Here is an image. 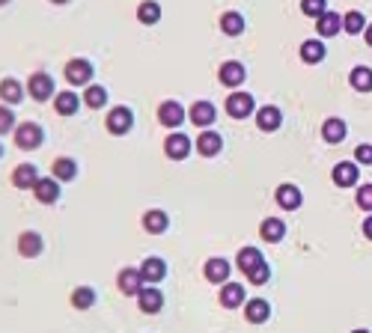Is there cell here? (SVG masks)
Listing matches in <instances>:
<instances>
[{"label":"cell","instance_id":"cell-1","mask_svg":"<svg viewBox=\"0 0 372 333\" xmlns=\"http://www.w3.org/2000/svg\"><path fill=\"white\" fill-rule=\"evenodd\" d=\"M42 140H45V134L36 122H21L19 128H15V143H19V149H24V152L27 149H39Z\"/></svg>","mask_w":372,"mask_h":333},{"label":"cell","instance_id":"cell-2","mask_svg":"<svg viewBox=\"0 0 372 333\" xmlns=\"http://www.w3.org/2000/svg\"><path fill=\"white\" fill-rule=\"evenodd\" d=\"M253 110H257V102H253V95H247V92H232L227 98V113L232 120H247Z\"/></svg>","mask_w":372,"mask_h":333},{"label":"cell","instance_id":"cell-3","mask_svg":"<svg viewBox=\"0 0 372 333\" xmlns=\"http://www.w3.org/2000/svg\"><path fill=\"white\" fill-rule=\"evenodd\" d=\"M66 80L75 83V87L90 83L93 80V63L90 60H69L66 63Z\"/></svg>","mask_w":372,"mask_h":333},{"label":"cell","instance_id":"cell-4","mask_svg":"<svg viewBox=\"0 0 372 333\" xmlns=\"http://www.w3.org/2000/svg\"><path fill=\"white\" fill-rule=\"evenodd\" d=\"M27 90H30V95L36 98V102H45V98L54 95V78H51L48 72H36V75H30V80H27Z\"/></svg>","mask_w":372,"mask_h":333},{"label":"cell","instance_id":"cell-5","mask_svg":"<svg viewBox=\"0 0 372 333\" xmlns=\"http://www.w3.org/2000/svg\"><path fill=\"white\" fill-rule=\"evenodd\" d=\"M108 131L110 134H128L131 131V125H134V116H131V110L128 107H113L110 113H108Z\"/></svg>","mask_w":372,"mask_h":333},{"label":"cell","instance_id":"cell-6","mask_svg":"<svg viewBox=\"0 0 372 333\" xmlns=\"http://www.w3.org/2000/svg\"><path fill=\"white\" fill-rule=\"evenodd\" d=\"M140 277H143L146 286H152V282H161V280L167 277V265H164V259H158V256L143 259V265H140Z\"/></svg>","mask_w":372,"mask_h":333},{"label":"cell","instance_id":"cell-7","mask_svg":"<svg viewBox=\"0 0 372 333\" xmlns=\"http://www.w3.org/2000/svg\"><path fill=\"white\" fill-rule=\"evenodd\" d=\"M158 122L167 125V128H179L185 122V107L179 102H164L158 107Z\"/></svg>","mask_w":372,"mask_h":333},{"label":"cell","instance_id":"cell-8","mask_svg":"<svg viewBox=\"0 0 372 333\" xmlns=\"http://www.w3.org/2000/svg\"><path fill=\"white\" fill-rule=\"evenodd\" d=\"M33 194H36V199H39V203H45V206L57 203V199H60V185H57V179H54V176L39 179L36 185H33Z\"/></svg>","mask_w":372,"mask_h":333},{"label":"cell","instance_id":"cell-9","mask_svg":"<svg viewBox=\"0 0 372 333\" xmlns=\"http://www.w3.org/2000/svg\"><path fill=\"white\" fill-rule=\"evenodd\" d=\"M116 286H120V292L123 295H140V289L146 286L143 282V277H140V271H134V268H125V271H120V277H116Z\"/></svg>","mask_w":372,"mask_h":333},{"label":"cell","instance_id":"cell-10","mask_svg":"<svg viewBox=\"0 0 372 333\" xmlns=\"http://www.w3.org/2000/svg\"><path fill=\"white\" fill-rule=\"evenodd\" d=\"M164 152H167V158H173V161L188 158L191 155V140L185 134H170L164 140Z\"/></svg>","mask_w":372,"mask_h":333},{"label":"cell","instance_id":"cell-11","mask_svg":"<svg viewBox=\"0 0 372 333\" xmlns=\"http://www.w3.org/2000/svg\"><path fill=\"white\" fill-rule=\"evenodd\" d=\"M138 304H140L143 312L155 315V312H161V307H164V295H161L155 286H143L140 295H138Z\"/></svg>","mask_w":372,"mask_h":333},{"label":"cell","instance_id":"cell-12","mask_svg":"<svg viewBox=\"0 0 372 333\" xmlns=\"http://www.w3.org/2000/svg\"><path fill=\"white\" fill-rule=\"evenodd\" d=\"M217 78H221L224 87H239V83H244L247 72H244V65H242V63L229 60V63H224V65H221V72H217Z\"/></svg>","mask_w":372,"mask_h":333},{"label":"cell","instance_id":"cell-13","mask_svg":"<svg viewBox=\"0 0 372 333\" xmlns=\"http://www.w3.org/2000/svg\"><path fill=\"white\" fill-rule=\"evenodd\" d=\"M244 319L253 324H262L272 319V307H268V301H262V297H253V301L244 304Z\"/></svg>","mask_w":372,"mask_h":333},{"label":"cell","instance_id":"cell-14","mask_svg":"<svg viewBox=\"0 0 372 333\" xmlns=\"http://www.w3.org/2000/svg\"><path fill=\"white\" fill-rule=\"evenodd\" d=\"M334 185H340V188H351L354 181H358V164H351V161H343V164H336L334 166Z\"/></svg>","mask_w":372,"mask_h":333},{"label":"cell","instance_id":"cell-15","mask_svg":"<svg viewBox=\"0 0 372 333\" xmlns=\"http://www.w3.org/2000/svg\"><path fill=\"white\" fill-rule=\"evenodd\" d=\"M301 203H304L301 188H295V185H280V188H277V206H280V208L295 211V208H301Z\"/></svg>","mask_w":372,"mask_h":333},{"label":"cell","instance_id":"cell-16","mask_svg":"<svg viewBox=\"0 0 372 333\" xmlns=\"http://www.w3.org/2000/svg\"><path fill=\"white\" fill-rule=\"evenodd\" d=\"M224 149V140H221V134H215V131H202V134L197 137V152L200 155H206V158H212V155H217Z\"/></svg>","mask_w":372,"mask_h":333},{"label":"cell","instance_id":"cell-17","mask_svg":"<svg viewBox=\"0 0 372 333\" xmlns=\"http://www.w3.org/2000/svg\"><path fill=\"white\" fill-rule=\"evenodd\" d=\"M215 120H217L215 105H209V102H194V105H191V122H194V125L209 128Z\"/></svg>","mask_w":372,"mask_h":333},{"label":"cell","instance_id":"cell-18","mask_svg":"<svg viewBox=\"0 0 372 333\" xmlns=\"http://www.w3.org/2000/svg\"><path fill=\"white\" fill-rule=\"evenodd\" d=\"M257 125H259V131H277L280 125H283V113L277 110V107H259L257 110Z\"/></svg>","mask_w":372,"mask_h":333},{"label":"cell","instance_id":"cell-19","mask_svg":"<svg viewBox=\"0 0 372 333\" xmlns=\"http://www.w3.org/2000/svg\"><path fill=\"white\" fill-rule=\"evenodd\" d=\"M39 181V170L33 164H21V166H15V173H12V185L15 188H30Z\"/></svg>","mask_w":372,"mask_h":333},{"label":"cell","instance_id":"cell-20","mask_svg":"<svg viewBox=\"0 0 372 333\" xmlns=\"http://www.w3.org/2000/svg\"><path fill=\"white\" fill-rule=\"evenodd\" d=\"M19 253H21L24 259H33V256L42 253V236H39V232H21V238H19Z\"/></svg>","mask_w":372,"mask_h":333},{"label":"cell","instance_id":"cell-21","mask_svg":"<svg viewBox=\"0 0 372 333\" xmlns=\"http://www.w3.org/2000/svg\"><path fill=\"white\" fill-rule=\"evenodd\" d=\"M340 27H343V18L336 12H325V15H319L316 18V30H319V36H336L340 33Z\"/></svg>","mask_w":372,"mask_h":333},{"label":"cell","instance_id":"cell-22","mask_svg":"<svg viewBox=\"0 0 372 333\" xmlns=\"http://www.w3.org/2000/svg\"><path fill=\"white\" fill-rule=\"evenodd\" d=\"M221 304L227 310H235L244 304V286H239V282H227V286H221Z\"/></svg>","mask_w":372,"mask_h":333},{"label":"cell","instance_id":"cell-23","mask_svg":"<svg viewBox=\"0 0 372 333\" xmlns=\"http://www.w3.org/2000/svg\"><path fill=\"white\" fill-rule=\"evenodd\" d=\"M325 54H328V51H325V42H322V39H307V42L301 45V60L310 63V65H313V63H322Z\"/></svg>","mask_w":372,"mask_h":333},{"label":"cell","instance_id":"cell-24","mask_svg":"<svg viewBox=\"0 0 372 333\" xmlns=\"http://www.w3.org/2000/svg\"><path fill=\"white\" fill-rule=\"evenodd\" d=\"M259 236H262L265 241L277 244V241H283V236H286V223H283L280 218H268V221H262V226H259Z\"/></svg>","mask_w":372,"mask_h":333},{"label":"cell","instance_id":"cell-25","mask_svg":"<svg viewBox=\"0 0 372 333\" xmlns=\"http://www.w3.org/2000/svg\"><path fill=\"white\" fill-rule=\"evenodd\" d=\"M227 277H229V262L227 259H209L206 262V280L209 282H227Z\"/></svg>","mask_w":372,"mask_h":333},{"label":"cell","instance_id":"cell-26","mask_svg":"<svg viewBox=\"0 0 372 333\" xmlns=\"http://www.w3.org/2000/svg\"><path fill=\"white\" fill-rule=\"evenodd\" d=\"M0 98H4L6 105H19L21 98H24V90H21V83L15 80V78H6V80H0Z\"/></svg>","mask_w":372,"mask_h":333},{"label":"cell","instance_id":"cell-27","mask_svg":"<svg viewBox=\"0 0 372 333\" xmlns=\"http://www.w3.org/2000/svg\"><path fill=\"white\" fill-rule=\"evenodd\" d=\"M51 176L60 179V181H72L78 176V164L72 158H57L54 166H51Z\"/></svg>","mask_w":372,"mask_h":333},{"label":"cell","instance_id":"cell-28","mask_svg":"<svg viewBox=\"0 0 372 333\" xmlns=\"http://www.w3.org/2000/svg\"><path fill=\"white\" fill-rule=\"evenodd\" d=\"M167 226H170V218H167L161 208L143 214V229H146V232H155V236H158V232H164Z\"/></svg>","mask_w":372,"mask_h":333},{"label":"cell","instance_id":"cell-29","mask_svg":"<svg viewBox=\"0 0 372 333\" xmlns=\"http://www.w3.org/2000/svg\"><path fill=\"white\" fill-rule=\"evenodd\" d=\"M221 30L227 33V36H242V33H244V15H239V12H224V15H221Z\"/></svg>","mask_w":372,"mask_h":333},{"label":"cell","instance_id":"cell-30","mask_svg":"<svg viewBox=\"0 0 372 333\" xmlns=\"http://www.w3.org/2000/svg\"><path fill=\"white\" fill-rule=\"evenodd\" d=\"M346 122L343 120H325V125H322V137L328 140V143H343V137H346Z\"/></svg>","mask_w":372,"mask_h":333},{"label":"cell","instance_id":"cell-31","mask_svg":"<svg viewBox=\"0 0 372 333\" xmlns=\"http://www.w3.org/2000/svg\"><path fill=\"white\" fill-rule=\"evenodd\" d=\"M78 105H81V98H78L75 92H60V95H54V107H57L60 116L78 113Z\"/></svg>","mask_w":372,"mask_h":333},{"label":"cell","instance_id":"cell-32","mask_svg":"<svg viewBox=\"0 0 372 333\" xmlns=\"http://www.w3.org/2000/svg\"><path fill=\"white\" fill-rule=\"evenodd\" d=\"M351 87L358 92H372V69H366V65H358V69H351Z\"/></svg>","mask_w":372,"mask_h":333},{"label":"cell","instance_id":"cell-33","mask_svg":"<svg viewBox=\"0 0 372 333\" xmlns=\"http://www.w3.org/2000/svg\"><path fill=\"white\" fill-rule=\"evenodd\" d=\"M158 18H161V6L155 4V0H143V4L138 6V21L140 24H158Z\"/></svg>","mask_w":372,"mask_h":333},{"label":"cell","instance_id":"cell-34","mask_svg":"<svg viewBox=\"0 0 372 333\" xmlns=\"http://www.w3.org/2000/svg\"><path fill=\"white\" fill-rule=\"evenodd\" d=\"M265 259H262V253H259V250L257 247H242L239 250V268L247 274V271H253V268H257V265H262Z\"/></svg>","mask_w":372,"mask_h":333},{"label":"cell","instance_id":"cell-35","mask_svg":"<svg viewBox=\"0 0 372 333\" xmlns=\"http://www.w3.org/2000/svg\"><path fill=\"white\" fill-rule=\"evenodd\" d=\"M93 304H95V292L90 286H78L72 292V307L75 310H93Z\"/></svg>","mask_w":372,"mask_h":333},{"label":"cell","instance_id":"cell-36","mask_svg":"<svg viewBox=\"0 0 372 333\" xmlns=\"http://www.w3.org/2000/svg\"><path fill=\"white\" fill-rule=\"evenodd\" d=\"M83 105L98 110V107H105L108 105V90L105 87H90L87 92H83Z\"/></svg>","mask_w":372,"mask_h":333},{"label":"cell","instance_id":"cell-37","mask_svg":"<svg viewBox=\"0 0 372 333\" xmlns=\"http://www.w3.org/2000/svg\"><path fill=\"white\" fill-rule=\"evenodd\" d=\"M363 15L358 12V9H351V12H346L343 15V30L346 33H351V36H358V33H363Z\"/></svg>","mask_w":372,"mask_h":333},{"label":"cell","instance_id":"cell-38","mask_svg":"<svg viewBox=\"0 0 372 333\" xmlns=\"http://www.w3.org/2000/svg\"><path fill=\"white\" fill-rule=\"evenodd\" d=\"M301 12L310 15V18H319V15L328 12V0H301Z\"/></svg>","mask_w":372,"mask_h":333},{"label":"cell","instance_id":"cell-39","mask_svg":"<svg viewBox=\"0 0 372 333\" xmlns=\"http://www.w3.org/2000/svg\"><path fill=\"white\" fill-rule=\"evenodd\" d=\"M268 274H272V271H268V262H262L253 271H247V280L253 282V286H262V282H268Z\"/></svg>","mask_w":372,"mask_h":333},{"label":"cell","instance_id":"cell-40","mask_svg":"<svg viewBox=\"0 0 372 333\" xmlns=\"http://www.w3.org/2000/svg\"><path fill=\"white\" fill-rule=\"evenodd\" d=\"M15 128V116H12V110L6 107V105H0V134H6V131H12Z\"/></svg>","mask_w":372,"mask_h":333},{"label":"cell","instance_id":"cell-41","mask_svg":"<svg viewBox=\"0 0 372 333\" xmlns=\"http://www.w3.org/2000/svg\"><path fill=\"white\" fill-rule=\"evenodd\" d=\"M358 206H361L363 211H372V185H363V188L358 191Z\"/></svg>","mask_w":372,"mask_h":333},{"label":"cell","instance_id":"cell-42","mask_svg":"<svg viewBox=\"0 0 372 333\" xmlns=\"http://www.w3.org/2000/svg\"><path fill=\"white\" fill-rule=\"evenodd\" d=\"M354 161H358V164H372V146L363 143V146L354 149Z\"/></svg>","mask_w":372,"mask_h":333},{"label":"cell","instance_id":"cell-43","mask_svg":"<svg viewBox=\"0 0 372 333\" xmlns=\"http://www.w3.org/2000/svg\"><path fill=\"white\" fill-rule=\"evenodd\" d=\"M363 236L372 241V218H366V221H363Z\"/></svg>","mask_w":372,"mask_h":333},{"label":"cell","instance_id":"cell-44","mask_svg":"<svg viewBox=\"0 0 372 333\" xmlns=\"http://www.w3.org/2000/svg\"><path fill=\"white\" fill-rule=\"evenodd\" d=\"M366 42H369V48H372V24L366 27Z\"/></svg>","mask_w":372,"mask_h":333},{"label":"cell","instance_id":"cell-45","mask_svg":"<svg viewBox=\"0 0 372 333\" xmlns=\"http://www.w3.org/2000/svg\"><path fill=\"white\" fill-rule=\"evenodd\" d=\"M51 4H69V0H51Z\"/></svg>","mask_w":372,"mask_h":333},{"label":"cell","instance_id":"cell-46","mask_svg":"<svg viewBox=\"0 0 372 333\" xmlns=\"http://www.w3.org/2000/svg\"><path fill=\"white\" fill-rule=\"evenodd\" d=\"M6 4H9V0H0V6H6Z\"/></svg>","mask_w":372,"mask_h":333},{"label":"cell","instance_id":"cell-47","mask_svg":"<svg viewBox=\"0 0 372 333\" xmlns=\"http://www.w3.org/2000/svg\"><path fill=\"white\" fill-rule=\"evenodd\" d=\"M351 333H369V330H351Z\"/></svg>","mask_w":372,"mask_h":333},{"label":"cell","instance_id":"cell-48","mask_svg":"<svg viewBox=\"0 0 372 333\" xmlns=\"http://www.w3.org/2000/svg\"><path fill=\"white\" fill-rule=\"evenodd\" d=\"M0 155H4V146H0Z\"/></svg>","mask_w":372,"mask_h":333}]
</instances>
